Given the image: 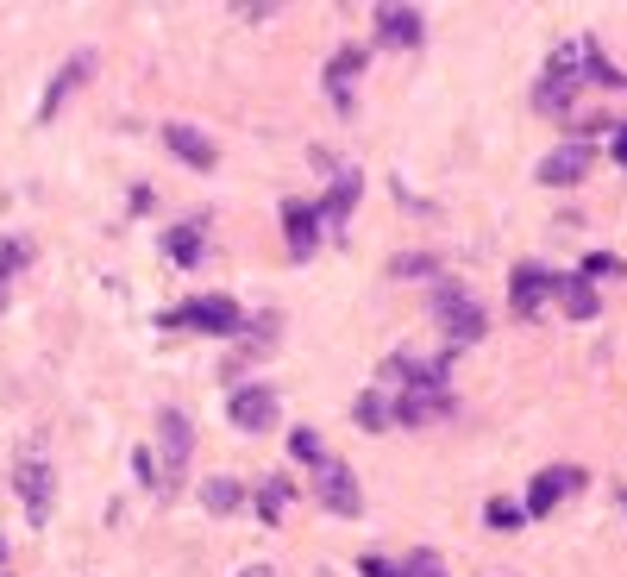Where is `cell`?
Listing matches in <instances>:
<instances>
[{
    "mask_svg": "<svg viewBox=\"0 0 627 577\" xmlns=\"http://www.w3.org/2000/svg\"><path fill=\"white\" fill-rule=\"evenodd\" d=\"M433 320L446 327V345H452V352H458V345H477L483 333H490V314L471 302V289L446 283V276L433 283Z\"/></svg>",
    "mask_w": 627,
    "mask_h": 577,
    "instance_id": "cell-1",
    "label": "cell"
},
{
    "mask_svg": "<svg viewBox=\"0 0 627 577\" xmlns=\"http://www.w3.org/2000/svg\"><path fill=\"white\" fill-rule=\"evenodd\" d=\"M157 471H164V490H176L189 477V458H195V421L182 408H164L157 414Z\"/></svg>",
    "mask_w": 627,
    "mask_h": 577,
    "instance_id": "cell-2",
    "label": "cell"
},
{
    "mask_svg": "<svg viewBox=\"0 0 627 577\" xmlns=\"http://www.w3.org/2000/svg\"><path fill=\"white\" fill-rule=\"evenodd\" d=\"M164 327H195V333H207V339H239V333H245V308L226 302V295H195L189 308L164 314Z\"/></svg>",
    "mask_w": 627,
    "mask_h": 577,
    "instance_id": "cell-3",
    "label": "cell"
},
{
    "mask_svg": "<svg viewBox=\"0 0 627 577\" xmlns=\"http://www.w3.org/2000/svg\"><path fill=\"white\" fill-rule=\"evenodd\" d=\"M446 414H452V383H427V389L389 396V427H439Z\"/></svg>",
    "mask_w": 627,
    "mask_h": 577,
    "instance_id": "cell-4",
    "label": "cell"
},
{
    "mask_svg": "<svg viewBox=\"0 0 627 577\" xmlns=\"http://www.w3.org/2000/svg\"><path fill=\"white\" fill-rule=\"evenodd\" d=\"M13 490H19V502H26V521H32V527L51 521V465H44V452H38V446L19 452V465H13Z\"/></svg>",
    "mask_w": 627,
    "mask_h": 577,
    "instance_id": "cell-5",
    "label": "cell"
},
{
    "mask_svg": "<svg viewBox=\"0 0 627 577\" xmlns=\"http://www.w3.org/2000/svg\"><path fill=\"white\" fill-rule=\"evenodd\" d=\"M427 383H452V352H439V358L389 352L383 358V389H389V396H402V389H427Z\"/></svg>",
    "mask_w": 627,
    "mask_h": 577,
    "instance_id": "cell-6",
    "label": "cell"
},
{
    "mask_svg": "<svg viewBox=\"0 0 627 577\" xmlns=\"http://www.w3.org/2000/svg\"><path fill=\"white\" fill-rule=\"evenodd\" d=\"M584 465H546L540 477H533L527 483V502H521V515H552V509H559V502L565 496H577V490H584Z\"/></svg>",
    "mask_w": 627,
    "mask_h": 577,
    "instance_id": "cell-7",
    "label": "cell"
},
{
    "mask_svg": "<svg viewBox=\"0 0 627 577\" xmlns=\"http://www.w3.org/2000/svg\"><path fill=\"white\" fill-rule=\"evenodd\" d=\"M552 289H559V276H552L540 258H521L515 276H508V308H515L521 320H533V314L552 302Z\"/></svg>",
    "mask_w": 627,
    "mask_h": 577,
    "instance_id": "cell-8",
    "label": "cell"
},
{
    "mask_svg": "<svg viewBox=\"0 0 627 577\" xmlns=\"http://www.w3.org/2000/svg\"><path fill=\"white\" fill-rule=\"evenodd\" d=\"M590 164H596V145H590V138H565V145H552V151L540 157V182H546V189H571V182L590 176Z\"/></svg>",
    "mask_w": 627,
    "mask_h": 577,
    "instance_id": "cell-9",
    "label": "cell"
},
{
    "mask_svg": "<svg viewBox=\"0 0 627 577\" xmlns=\"http://www.w3.org/2000/svg\"><path fill=\"white\" fill-rule=\"evenodd\" d=\"M370 26H377V44H383V51H421V44H427L421 7H377V13H370Z\"/></svg>",
    "mask_w": 627,
    "mask_h": 577,
    "instance_id": "cell-10",
    "label": "cell"
},
{
    "mask_svg": "<svg viewBox=\"0 0 627 577\" xmlns=\"http://www.w3.org/2000/svg\"><path fill=\"white\" fill-rule=\"evenodd\" d=\"M314 502H320V509H333V515H358V509H364V496H358L352 465H339V458L314 465Z\"/></svg>",
    "mask_w": 627,
    "mask_h": 577,
    "instance_id": "cell-11",
    "label": "cell"
},
{
    "mask_svg": "<svg viewBox=\"0 0 627 577\" xmlns=\"http://www.w3.org/2000/svg\"><path fill=\"white\" fill-rule=\"evenodd\" d=\"M226 414H232V427H239V433H270L283 408H276V389H264V383H245V389H232Z\"/></svg>",
    "mask_w": 627,
    "mask_h": 577,
    "instance_id": "cell-12",
    "label": "cell"
},
{
    "mask_svg": "<svg viewBox=\"0 0 627 577\" xmlns=\"http://www.w3.org/2000/svg\"><path fill=\"white\" fill-rule=\"evenodd\" d=\"M157 138H164V151L176 157V164H189V170H214V164H220L214 138H207L201 126H189V120H170V126L157 132Z\"/></svg>",
    "mask_w": 627,
    "mask_h": 577,
    "instance_id": "cell-13",
    "label": "cell"
},
{
    "mask_svg": "<svg viewBox=\"0 0 627 577\" xmlns=\"http://www.w3.org/2000/svg\"><path fill=\"white\" fill-rule=\"evenodd\" d=\"M364 63H370V51H352V44H345V51H333L327 57V101L339 107V113H352V88H358V76H364Z\"/></svg>",
    "mask_w": 627,
    "mask_h": 577,
    "instance_id": "cell-14",
    "label": "cell"
},
{
    "mask_svg": "<svg viewBox=\"0 0 627 577\" xmlns=\"http://www.w3.org/2000/svg\"><path fill=\"white\" fill-rule=\"evenodd\" d=\"M88 76H95V51H76V57H69V63L57 69V76H51V88H44V101H38V120H51V113H57L69 95H76V88H82Z\"/></svg>",
    "mask_w": 627,
    "mask_h": 577,
    "instance_id": "cell-15",
    "label": "cell"
},
{
    "mask_svg": "<svg viewBox=\"0 0 627 577\" xmlns=\"http://www.w3.org/2000/svg\"><path fill=\"white\" fill-rule=\"evenodd\" d=\"M352 207H358V170H345V176H333V189H327V201H320V233L327 239H339L345 233V220H352Z\"/></svg>",
    "mask_w": 627,
    "mask_h": 577,
    "instance_id": "cell-16",
    "label": "cell"
},
{
    "mask_svg": "<svg viewBox=\"0 0 627 577\" xmlns=\"http://www.w3.org/2000/svg\"><path fill=\"white\" fill-rule=\"evenodd\" d=\"M283 233H289V258H314L320 251V220L308 201H283Z\"/></svg>",
    "mask_w": 627,
    "mask_h": 577,
    "instance_id": "cell-17",
    "label": "cell"
},
{
    "mask_svg": "<svg viewBox=\"0 0 627 577\" xmlns=\"http://www.w3.org/2000/svg\"><path fill=\"white\" fill-rule=\"evenodd\" d=\"M201 251H207L201 220H182V226H170V233H164V258H170L176 270H195V264H201Z\"/></svg>",
    "mask_w": 627,
    "mask_h": 577,
    "instance_id": "cell-18",
    "label": "cell"
},
{
    "mask_svg": "<svg viewBox=\"0 0 627 577\" xmlns=\"http://www.w3.org/2000/svg\"><path fill=\"white\" fill-rule=\"evenodd\" d=\"M552 295H559V308H565L571 320H596V314H602V289L584 283V276H559V289H552Z\"/></svg>",
    "mask_w": 627,
    "mask_h": 577,
    "instance_id": "cell-19",
    "label": "cell"
},
{
    "mask_svg": "<svg viewBox=\"0 0 627 577\" xmlns=\"http://www.w3.org/2000/svg\"><path fill=\"white\" fill-rule=\"evenodd\" d=\"M245 502H251V515H258V521H283V509L295 502V483L289 477H264Z\"/></svg>",
    "mask_w": 627,
    "mask_h": 577,
    "instance_id": "cell-20",
    "label": "cell"
},
{
    "mask_svg": "<svg viewBox=\"0 0 627 577\" xmlns=\"http://www.w3.org/2000/svg\"><path fill=\"white\" fill-rule=\"evenodd\" d=\"M201 502H207V515H239L245 509V483L239 477H207L201 483Z\"/></svg>",
    "mask_w": 627,
    "mask_h": 577,
    "instance_id": "cell-21",
    "label": "cell"
},
{
    "mask_svg": "<svg viewBox=\"0 0 627 577\" xmlns=\"http://www.w3.org/2000/svg\"><path fill=\"white\" fill-rule=\"evenodd\" d=\"M32 264V239H0V302H7V289H13V276Z\"/></svg>",
    "mask_w": 627,
    "mask_h": 577,
    "instance_id": "cell-22",
    "label": "cell"
},
{
    "mask_svg": "<svg viewBox=\"0 0 627 577\" xmlns=\"http://www.w3.org/2000/svg\"><path fill=\"white\" fill-rule=\"evenodd\" d=\"M358 427H370V433H383L389 427V389H364V396H358Z\"/></svg>",
    "mask_w": 627,
    "mask_h": 577,
    "instance_id": "cell-23",
    "label": "cell"
},
{
    "mask_svg": "<svg viewBox=\"0 0 627 577\" xmlns=\"http://www.w3.org/2000/svg\"><path fill=\"white\" fill-rule=\"evenodd\" d=\"M540 101L546 113H571V101H577V82H565V76H540Z\"/></svg>",
    "mask_w": 627,
    "mask_h": 577,
    "instance_id": "cell-24",
    "label": "cell"
},
{
    "mask_svg": "<svg viewBox=\"0 0 627 577\" xmlns=\"http://www.w3.org/2000/svg\"><path fill=\"white\" fill-rule=\"evenodd\" d=\"M289 458H295V465H327V446H320L314 427H295L289 433Z\"/></svg>",
    "mask_w": 627,
    "mask_h": 577,
    "instance_id": "cell-25",
    "label": "cell"
},
{
    "mask_svg": "<svg viewBox=\"0 0 627 577\" xmlns=\"http://www.w3.org/2000/svg\"><path fill=\"white\" fill-rule=\"evenodd\" d=\"M396 577H446V559H439L433 546H414L408 559L396 565Z\"/></svg>",
    "mask_w": 627,
    "mask_h": 577,
    "instance_id": "cell-26",
    "label": "cell"
},
{
    "mask_svg": "<svg viewBox=\"0 0 627 577\" xmlns=\"http://www.w3.org/2000/svg\"><path fill=\"white\" fill-rule=\"evenodd\" d=\"M483 521H490V527H502V534H508V527H521L527 515H521V502H502V496H496L490 509H483Z\"/></svg>",
    "mask_w": 627,
    "mask_h": 577,
    "instance_id": "cell-27",
    "label": "cell"
},
{
    "mask_svg": "<svg viewBox=\"0 0 627 577\" xmlns=\"http://www.w3.org/2000/svg\"><path fill=\"white\" fill-rule=\"evenodd\" d=\"M577 276H584V283H602V276H621V258H609V251H590Z\"/></svg>",
    "mask_w": 627,
    "mask_h": 577,
    "instance_id": "cell-28",
    "label": "cell"
},
{
    "mask_svg": "<svg viewBox=\"0 0 627 577\" xmlns=\"http://www.w3.org/2000/svg\"><path fill=\"white\" fill-rule=\"evenodd\" d=\"M132 471H138V477H145V483H151V490H164V471H157V458H151V446H138V452H132Z\"/></svg>",
    "mask_w": 627,
    "mask_h": 577,
    "instance_id": "cell-29",
    "label": "cell"
},
{
    "mask_svg": "<svg viewBox=\"0 0 627 577\" xmlns=\"http://www.w3.org/2000/svg\"><path fill=\"white\" fill-rule=\"evenodd\" d=\"M389 270H396V276H433V258H427V251H408V258H396Z\"/></svg>",
    "mask_w": 627,
    "mask_h": 577,
    "instance_id": "cell-30",
    "label": "cell"
},
{
    "mask_svg": "<svg viewBox=\"0 0 627 577\" xmlns=\"http://www.w3.org/2000/svg\"><path fill=\"white\" fill-rule=\"evenodd\" d=\"M145 207H157V189L151 182H132V214H145Z\"/></svg>",
    "mask_w": 627,
    "mask_h": 577,
    "instance_id": "cell-31",
    "label": "cell"
},
{
    "mask_svg": "<svg viewBox=\"0 0 627 577\" xmlns=\"http://www.w3.org/2000/svg\"><path fill=\"white\" fill-rule=\"evenodd\" d=\"M358 571L364 577H396V565H389V559H358Z\"/></svg>",
    "mask_w": 627,
    "mask_h": 577,
    "instance_id": "cell-32",
    "label": "cell"
},
{
    "mask_svg": "<svg viewBox=\"0 0 627 577\" xmlns=\"http://www.w3.org/2000/svg\"><path fill=\"white\" fill-rule=\"evenodd\" d=\"M609 157H615V164L627 170V126H615V138H609Z\"/></svg>",
    "mask_w": 627,
    "mask_h": 577,
    "instance_id": "cell-33",
    "label": "cell"
},
{
    "mask_svg": "<svg viewBox=\"0 0 627 577\" xmlns=\"http://www.w3.org/2000/svg\"><path fill=\"white\" fill-rule=\"evenodd\" d=\"M239 577H276V571H270V565H245Z\"/></svg>",
    "mask_w": 627,
    "mask_h": 577,
    "instance_id": "cell-34",
    "label": "cell"
},
{
    "mask_svg": "<svg viewBox=\"0 0 627 577\" xmlns=\"http://www.w3.org/2000/svg\"><path fill=\"white\" fill-rule=\"evenodd\" d=\"M621 509H627V490H621Z\"/></svg>",
    "mask_w": 627,
    "mask_h": 577,
    "instance_id": "cell-35",
    "label": "cell"
},
{
    "mask_svg": "<svg viewBox=\"0 0 627 577\" xmlns=\"http://www.w3.org/2000/svg\"><path fill=\"white\" fill-rule=\"evenodd\" d=\"M0 552H7V546H0Z\"/></svg>",
    "mask_w": 627,
    "mask_h": 577,
    "instance_id": "cell-36",
    "label": "cell"
}]
</instances>
